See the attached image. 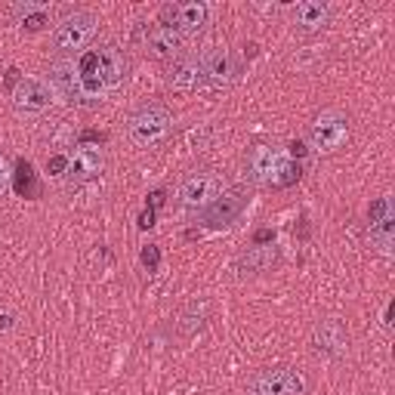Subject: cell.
Here are the masks:
<instances>
[{
    "instance_id": "277c9868",
    "label": "cell",
    "mask_w": 395,
    "mask_h": 395,
    "mask_svg": "<svg viewBox=\"0 0 395 395\" xmlns=\"http://www.w3.org/2000/svg\"><path fill=\"white\" fill-rule=\"evenodd\" d=\"M170 130H173V114L164 102H142L127 118L130 142L139 149H158L170 136Z\"/></svg>"
},
{
    "instance_id": "7a4b0ae2",
    "label": "cell",
    "mask_w": 395,
    "mask_h": 395,
    "mask_svg": "<svg viewBox=\"0 0 395 395\" xmlns=\"http://www.w3.org/2000/svg\"><path fill=\"white\" fill-rule=\"evenodd\" d=\"M244 180L260 189H290L303 180V161L290 158L281 145H250L244 154Z\"/></svg>"
},
{
    "instance_id": "2e32d148",
    "label": "cell",
    "mask_w": 395,
    "mask_h": 395,
    "mask_svg": "<svg viewBox=\"0 0 395 395\" xmlns=\"http://www.w3.org/2000/svg\"><path fill=\"white\" fill-rule=\"evenodd\" d=\"M330 15H334V6L321 4V0H303V4L293 6V31L297 34H319L321 28L330 25Z\"/></svg>"
},
{
    "instance_id": "3957f363",
    "label": "cell",
    "mask_w": 395,
    "mask_h": 395,
    "mask_svg": "<svg viewBox=\"0 0 395 395\" xmlns=\"http://www.w3.org/2000/svg\"><path fill=\"white\" fill-rule=\"evenodd\" d=\"M352 136V121L346 112L340 108H324L321 114H315V121L309 123V149H312L319 158H330V154H340L349 145Z\"/></svg>"
},
{
    "instance_id": "cb8c5ba5",
    "label": "cell",
    "mask_w": 395,
    "mask_h": 395,
    "mask_svg": "<svg viewBox=\"0 0 395 395\" xmlns=\"http://www.w3.org/2000/svg\"><path fill=\"white\" fill-rule=\"evenodd\" d=\"M164 201H167V192H152V195H149V204H145V207H149V210H161V207H164Z\"/></svg>"
},
{
    "instance_id": "4fadbf2b",
    "label": "cell",
    "mask_w": 395,
    "mask_h": 395,
    "mask_svg": "<svg viewBox=\"0 0 395 395\" xmlns=\"http://www.w3.org/2000/svg\"><path fill=\"white\" fill-rule=\"evenodd\" d=\"M309 343H312L315 355H321V359H328V361H340L349 352V334H346L343 321H337V319H324L315 324Z\"/></svg>"
},
{
    "instance_id": "6da1fadb",
    "label": "cell",
    "mask_w": 395,
    "mask_h": 395,
    "mask_svg": "<svg viewBox=\"0 0 395 395\" xmlns=\"http://www.w3.org/2000/svg\"><path fill=\"white\" fill-rule=\"evenodd\" d=\"M130 72L127 53L114 43H99L77 56L56 59L50 65V93L68 105L96 108L123 87Z\"/></svg>"
},
{
    "instance_id": "9a60e30c",
    "label": "cell",
    "mask_w": 395,
    "mask_h": 395,
    "mask_svg": "<svg viewBox=\"0 0 395 395\" xmlns=\"http://www.w3.org/2000/svg\"><path fill=\"white\" fill-rule=\"evenodd\" d=\"M167 87L176 93H195L204 87V72H201V53L180 56L167 72Z\"/></svg>"
},
{
    "instance_id": "d6986e66",
    "label": "cell",
    "mask_w": 395,
    "mask_h": 395,
    "mask_svg": "<svg viewBox=\"0 0 395 395\" xmlns=\"http://www.w3.org/2000/svg\"><path fill=\"white\" fill-rule=\"evenodd\" d=\"M13 192L19 198H28V201H34V198H41V182H37V173H34V167H31V161H15V167H13Z\"/></svg>"
},
{
    "instance_id": "8992f818",
    "label": "cell",
    "mask_w": 395,
    "mask_h": 395,
    "mask_svg": "<svg viewBox=\"0 0 395 395\" xmlns=\"http://www.w3.org/2000/svg\"><path fill=\"white\" fill-rule=\"evenodd\" d=\"M244 392L247 395H306V380L300 370H293L288 365H272V368L253 370Z\"/></svg>"
},
{
    "instance_id": "83f0119b",
    "label": "cell",
    "mask_w": 395,
    "mask_h": 395,
    "mask_svg": "<svg viewBox=\"0 0 395 395\" xmlns=\"http://www.w3.org/2000/svg\"><path fill=\"white\" fill-rule=\"evenodd\" d=\"M13 324H15V319H13L10 312H0V330H10Z\"/></svg>"
},
{
    "instance_id": "5bb4252c",
    "label": "cell",
    "mask_w": 395,
    "mask_h": 395,
    "mask_svg": "<svg viewBox=\"0 0 395 395\" xmlns=\"http://www.w3.org/2000/svg\"><path fill=\"white\" fill-rule=\"evenodd\" d=\"M10 102L19 114H43L53 102V93L37 77H19V83L10 90Z\"/></svg>"
},
{
    "instance_id": "5b68a950",
    "label": "cell",
    "mask_w": 395,
    "mask_h": 395,
    "mask_svg": "<svg viewBox=\"0 0 395 395\" xmlns=\"http://www.w3.org/2000/svg\"><path fill=\"white\" fill-rule=\"evenodd\" d=\"M99 31V15L93 10H68L65 19L56 22L53 28V50L65 56H77V53L90 50V41Z\"/></svg>"
},
{
    "instance_id": "e0dca14e",
    "label": "cell",
    "mask_w": 395,
    "mask_h": 395,
    "mask_svg": "<svg viewBox=\"0 0 395 395\" xmlns=\"http://www.w3.org/2000/svg\"><path fill=\"white\" fill-rule=\"evenodd\" d=\"M278 260H281V250H278L275 244H253V247H247L244 253H238L235 272H241V275H257V272H266V269H272Z\"/></svg>"
},
{
    "instance_id": "7402d4cb",
    "label": "cell",
    "mask_w": 395,
    "mask_h": 395,
    "mask_svg": "<svg viewBox=\"0 0 395 395\" xmlns=\"http://www.w3.org/2000/svg\"><path fill=\"white\" fill-rule=\"evenodd\" d=\"M139 260H142V266L149 269V272H154V269L161 266V250H158V244L142 247V253H139Z\"/></svg>"
},
{
    "instance_id": "4316f807",
    "label": "cell",
    "mask_w": 395,
    "mask_h": 395,
    "mask_svg": "<svg viewBox=\"0 0 395 395\" xmlns=\"http://www.w3.org/2000/svg\"><path fill=\"white\" fill-rule=\"evenodd\" d=\"M19 68H6V77H4V87H6V93H10L13 87H15V83H19Z\"/></svg>"
},
{
    "instance_id": "8fae6325",
    "label": "cell",
    "mask_w": 395,
    "mask_h": 395,
    "mask_svg": "<svg viewBox=\"0 0 395 395\" xmlns=\"http://www.w3.org/2000/svg\"><path fill=\"white\" fill-rule=\"evenodd\" d=\"M133 37H136L139 50H142L145 56H152V59H173V56H180L182 46H185V37L176 34L173 28L161 25V22H154V25L139 22Z\"/></svg>"
},
{
    "instance_id": "7c38bea8",
    "label": "cell",
    "mask_w": 395,
    "mask_h": 395,
    "mask_svg": "<svg viewBox=\"0 0 395 395\" xmlns=\"http://www.w3.org/2000/svg\"><path fill=\"white\" fill-rule=\"evenodd\" d=\"M241 59L229 50H204L201 53V72H204V87H229L241 74Z\"/></svg>"
},
{
    "instance_id": "484cf974",
    "label": "cell",
    "mask_w": 395,
    "mask_h": 395,
    "mask_svg": "<svg viewBox=\"0 0 395 395\" xmlns=\"http://www.w3.org/2000/svg\"><path fill=\"white\" fill-rule=\"evenodd\" d=\"M136 226L142 229V232H145V229H152V226H154V210H149V207H145V210L139 213V222H136Z\"/></svg>"
},
{
    "instance_id": "9c48e42d",
    "label": "cell",
    "mask_w": 395,
    "mask_h": 395,
    "mask_svg": "<svg viewBox=\"0 0 395 395\" xmlns=\"http://www.w3.org/2000/svg\"><path fill=\"white\" fill-rule=\"evenodd\" d=\"M207 19H210V6L201 0H182V4H164L158 10V22L167 28H173L176 34H182L185 41L198 37L204 31Z\"/></svg>"
},
{
    "instance_id": "d4e9b609",
    "label": "cell",
    "mask_w": 395,
    "mask_h": 395,
    "mask_svg": "<svg viewBox=\"0 0 395 395\" xmlns=\"http://www.w3.org/2000/svg\"><path fill=\"white\" fill-rule=\"evenodd\" d=\"M253 244H275V232L272 229H260L253 235Z\"/></svg>"
},
{
    "instance_id": "ac0fdd59",
    "label": "cell",
    "mask_w": 395,
    "mask_h": 395,
    "mask_svg": "<svg viewBox=\"0 0 395 395\" xmlns=\"http://www.w3.org/2000/svg\"><path fill=\"white\" fill-rule=\"evenodd\" d=\"M10 13L15 15V22H19L25 31H43L46 25H50V6L46 4H15V6H10Z\"/></svg>"
},
{
    "instance_id": "52a82bcc",
    "label": "cell",
    "mask_w": 395,
    "mask_h": 395,
    "mask_svg": "<svg viewBox=\"0 0 395 395\" xmlns=\"http://www.w3.org/2000/svg\"><path fill=\"white\" fill-rule=\"evenodd\" d=\"M220 192H222V180L216 170H192V173L182 176L180 189H176V201H180L182 210L201 213Z\"/></svg>"
},
{
    "instance_id": "ba28073f",
    "label": "cell",
    "mask_w": 395,
    "mask_h": 395,
    "mask_svg": "<svg viewBox=\"0 0 395 395\" xmlns=\"http://www.w3.org/2000/svg\"><path fill=\"white\" fill-rule=\"evenodd\" d=\"M247 204H250V189L241 185V182L229 185V189H222L220 195H216L210 204L198 213V220L204 222L207 229H226V226H232V222L244 213Z\"/></svg>"
},
{
    "instance_id": "30bf717a",
    "label": "cell",
    "mask_w": 395,
    "mask_h": 395,
    "mask_svg": "<svg viewBox=\"0 0 395 395\" xmlns=\"http://www.w3.org/2000/svg\"><path fill=\"white\" fill-rule=\"evenodd\" d=\"M105 167V149L102 142H77L72 152H68V164H65V176L62 182L65 185H83L90 180H96Z\"/></svg>"
},
{
    "instance_id": "603a6c76",
    "label": "cell",
    "mask_w": 395,
    "mask_h": 395,
    "mask_svg": "<svg viewBox=\"0 0 395 395\" xmlns=\"http://www.w3.org/2000/svg\"><path fill=\"white\" fill-rule=\"evenodd\" d=\"M10 185H13V167H10V158L0 152V195H4Z\"/></svg>"
},
{
    "instance_id": "44dd1931",
    "label": "cell",
    "mask_w": 395,
    "mask_h": 395,
    "mask_svg": "<svg viewBox=\"0 0 395 395\" xmlns=\"http://www.w3.org/2000/svg\"><path fill=\"white\" fill-rule=\"evenodd\" d=\"M392 232H395V216L380 222H368V241L374 250L380 253H392Z\"/></svg>"
},
{
    "instance_id": "ffe728a7",
    "label": "cell",
    "mask_w": 395,
    "mask_h": 395,
    "mask_svg": "<svg viewBox=\"0 0 395 395\" xmlns=\"http://www.w3.org/2000/svg\"><path fill=\"white\" fill-rule=\"evenodd\" d=\"M207 321V300H192L180 315V334L182 337H195Z\"/></svg>"
}]
</instances>
